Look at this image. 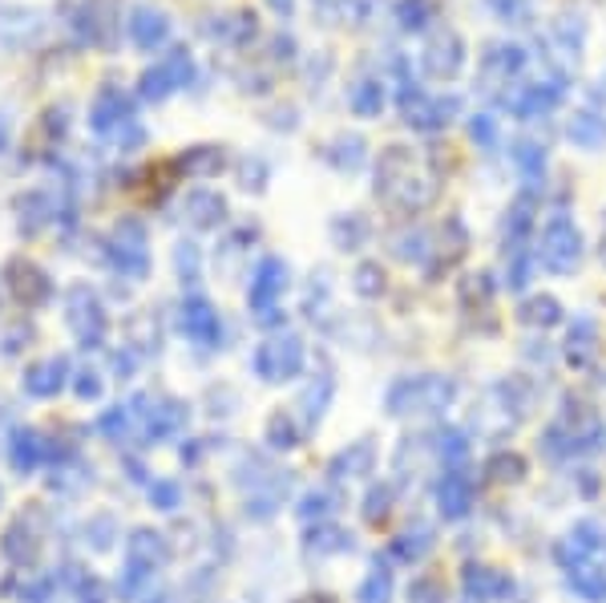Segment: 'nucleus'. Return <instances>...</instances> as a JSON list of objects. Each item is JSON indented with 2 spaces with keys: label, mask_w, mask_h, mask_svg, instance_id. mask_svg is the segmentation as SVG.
<instances>
[{
  "label": "nucleus",
  "mask_w": 606,
  "mask_h": 603,
  "mask_svg": "<svg viewBox=\"0 0 606 603\" xmlns=\"http://www.w3.org/2000/svg\"><path fill=\"white\" fill-rule=\"evenodd\" d=\"M73 41L82 49H97V53H114L122 41V9L117 0H73L65 12Z\"/></svg>",
  "instance_id": "obj_1"
},
{
  "label": "nucleus",
  "mask_w": 606,
  "mask_h": 603,
  "mask_svg": "<svg viewBox=\"0 0 606 603\" xmlns=\"http://www.w3.org/2000/svg\"><path fill=\"white\" fill-rule=\"evenodd\" d=\"M105 263L122 280H134V284H142L150 275V231H146L142 219H134V215L117 219L109 239H105Z\"/></svg>",
  "instance_id": "obj_2"
},
{
  "label": "nucleus",
  "mask_w": 606,
  "mask_h": 603,
  "mask_svg": "<svg viewBox=\"0 0 606 603\" xmlns=\"http://www.w3.org/2000/svg\"><path fill=\"white\" fill-rule=\"evenodd\" d=\"M65 329L73 332V341L82 344L85 353L102 349L109 336V312H105L97 288H90L85 280L65 288Z\"/></svg>",
  "instance_id": "obj_3"
},
{
  "label": "nucleus",
  "mask_w": 606,
  "mask_h": 603,
  "mask_svg": "<svg viewBox=\"0 0 606 603\" xmlns=\"http://www.w3.org/2000/svg\"><path fill=\"white\" fill-rule=\"evenodd\" d=\"M90 131L102 138V143L114 146L122 134L129 131V126H138V97L129 94V90H122L117 82H105L97 85V94L90 97Z\"/></svg>",
  "instance_id": "obj_4"
},
{
  "label": "nucleus",
  "mask_w": 606,
  "mask_h": 603,
  "mask_svg": "<svg viewBox=\"0 0 606 603\" xmlns=\"http://www.w3.org/2000/svg\"><path fill=\"white\" fill-rule=\"evenodd\" d=\"M0 284H4V292H9V297L17 300L24 312H41V308H49L53 304V297H58L53 275H49L45 268L33 260V256H24V251H17V256L4 260Z\"/></svg>",
  "instance_id": "obj_5"
},
{
  "label": "nucleus",
  "mask_w": 606,
  "mask_h": 603,
  "mask_svg": "<svg viewBox=\"0 0 606 603\" xmlns=\"http://www.w3.org/2000/svg\"><path fill=\"white\" fill-rule=\"evenodd\" d=\"M49 12L21 0H0V53H33L49 37Z\"/></svg>",
  "instance_id": "obj_6"
},
{
  "label": "nucleus",
  "mask_w": 606,
  "mask_h": 603,
  "mask_svg": "<svg viewBox=\"0 0 606 603\" xmlns=\"http://www.w3.org/2000/svg\"><path fill=\"white\" fill-rule=\"evenodd\" d=\"M466 37L457 33V29H437V33L425 41V49H420V73L429 77V82H453L457 73L466 70Z\"/></svg>",
  "instance_id": "obj_7"
},
{
  "label": "nucleus",
  "mask_w": 606,
  "mask_h": 603,
  "mask_svg": "<svg viewBox=\"0 0 606 603\" xmlns=\"http://www.w3.org/2000/svg\"><path fill=\"white\" fill-rule=\"evenodd\" d=\"M170 33H175V21H170V12H166L163 4H154V0H142V4H134V9L126 12V37L138 53H163V49L170 45Z\"/></svg>",
  "instance_id": "obj_8"
},
{
  "label": "nucleus",
  "mask_w": 606,
  "mask_h": 603,
  "mask_svg": "<svg viewBox=\"0 0 606 603\" xmlns=\"http://www.w3.org/2000/svg\"><path fill=\"white\" fill-rule=\"evenodd\" d=\"M70 126H73V106L70 102H58V106H45L41 118L29 126L24 134V150L29 158H58L65 138H70Z\"/></svg>",
  "instance_id": "obj_9"
},
{
  "label": "nucleus",
  "mask_w": 606,
  "mask_h": 603,
  "mask_svg": "<svg viewBox=\"0 0 606 603\" xmlns=\"http://www.w3.org/2000/svg\"><path fill=\"white\" fill-rule=\"evenodd\" d=\"M73 361L65 353H53V356H41L33 365H24L21 373V389L24 397H33V402H53L65 393V385L73 381Z\"/></svg>",
  "instance_id": "obj_10"
},
{
  "label": "nucleus",
  "mask_w": 606,
  "mask_h": 603,
  "mask_svg": "<svg viewBox=\"0 0 606 603\" xmlns=\"http://www.w3.org/2000/svg\"><path fill=\"white\" fill-rule=\"evenodd\" d=\"M12 211H17V231H21L24 239H36L41 231L58 227L61 199L58 195H49V190H41V187H29L12 199Z\"/></svg>",
  "instance_id": "obj_11"
},
{
  "label": "nucleus",
  "mask_w": 606,
  "mask_h": 603,
  "mask_svg": "<svg viewBox=\"0 0 606 603\" xmlns=\"http://www.w3.org/2000/svg\"><path fill=\"white\" fill-rule=\"evenodd\" d=\"M525 49L513 45V41H493L481 53V85L485 90H498V85H518L525 73Z\"/></svg>",
  "instance_id": "obj_12"
},
{
  "label": "nucleus",
  "mask_w": 606,
  "mask_h": 603,
  "mask_svg": "<svg viewBox=\"0 0 606 603\" xmlns=\"http://www.w3.org/2000/svg\"><path fill=\"white\" fill-rule=\"evenodd\" d=\"M0 555H4V563H9L12 571H21V575L24 571H36V559H41V531L21 514L9 531L0 534Z\"/></svg>",
  "instance_id": "obj_13"
},
{
  "label": "nucleus",
  "mask_w": 606,
  "mask_h": 603,
  "mask_svg": "<svg viewBox=\"0 0 606 603\" xmlns=\"http://www.w3.org/2000/svg\"><path fill=\"white\" fill-rule=\"evenodd\" d=\"M303 365V344L295 336H280V341L259 344L255 353V373L263 381H288L295 377Z\"/></svg>",
  "instance_id": "obj_14"
},
{
  "label": "nucleus",
  "mask_w": 606,
  "mask_h": 603,
  "mask_svg": "<svg viewBox=\"0 0 606 603\" xmlns=\"http://www.w3.org/2000/svg\"><path fill=\"white\" fill-rule=\"evenodd\" d=\"M49 461V438L33 426H17L9 434V466L17 478H33Z\"/></svg>",
  "instance_id": "obj_15"
},
{
  "label": "nucleus",
  "mask_w": 606,
  "mask_h": 603,
  "mask_svg": "<svg viewBox=\"0 0 606 603\" xmlns=\"http://www.w3.org/2000/svg\"><path fill=\"white\" fill-rule=\"evenodd\" d=\"M288 263L275 260V256H268V260L255 268V280H251V292H247V300H251V308H255L259 320H268V312H275V300L288 292Z\"/></svg>",
  "instance_id": "obj_16"
},
{
  "label": "nucleus",
  "mask_w": 606,
  "mask_h": 603,
  "mask_svg": "<svg viewBox=\"0 0 606 603\" xmlns=\"http://www.w3.org/2000/svg\"><path fill=\"white\" fill-rule=\"evenodd\" d=\"M202 33H207L215 45L247 49L259 37V17L251 9H234V12H222V17H207Z\"/></svg>",
  "instance_id": "obj_17"
},
{
  "label": "nucleus",
  "mask_w": 606,
  "mask_h": 603,
  "mask_svg": "<svg viewBox=\"0 0 606 603\" xmlns=\"http://www.w3.org/2000/svg\"><path fill=\"white\" fill-rule=\"evenodd\" d=\"M385 102H388V77L380 73H361L348 82V110L356 118L373 122L385 114Z\"/></svg>",
  "instance_id": "obj_18"
},
{
  "label": "nucleus",
  "mask_w": 606,
  "mask_h": 603,
  "mask_svg": "<svg viewBox=\"0 0 606 603\" xmlns=\"http://www.w3.org/2000/svg\"><path fill=\"white\" fill-rule=\"evenodd\" d=\"M546 248H542V260L554 268V272H566L578 263V231H574L571 219H554L546 227V239H542Z\"/></svg>",
  "instance_id": "obj_19"
},
{
  "label": "nucleus",
  "mask_w": 606,
  "mask_h": 603,
  "mask_svg": "<svg viewBox=\"0 0 606 603\" xmlns=\"http://www.w3.org/2000/svg\"><path fill=\"white\" fill-rule=\"evenodd\" d=\"M178 320H182V332H187L195 344L219 341V312L210 308L207 297H187L178 308Z\"/></svg>",
  "instance_id": "obj_20"
},
{
  "label": "nucleus",
  "mask_w": 606,
  "mask_h": 603,
  "mask_svg": "<svg viewBox=\"0 0 606 603\" xmlns=\"http://www.w3.org/2000/svg\"><path fill=\"white\" fill-rule=\"evenodd\" d=\"M583 45H586V21H583V17L562 12L558 21H550V49H558L562 65H578V58H583Z\"/></svg>",
  "instance_id": "obj_21"
},
{
  "label": "nucleus",
  "mask_w": 606,
  "mask_h": 603,
  "mask_svg": "<svg viewBox=\"0 0 606 603\" xmlns=\"http://www.w3.org/2000/svg\"><path fill=\"white\" fill-rule=\"evenodd\" d=\"M126 563H134V568H142V571H158V568H163V563H166L163 534L138 527V531L126 539Z\"/></svg>",
  "instance_id": "obj_22"
},
{
  "label": "nucleus",
  "mask_w": 606,
  "mask_h": 603,
  "mask_svg": "<svg viewBox=\"0 0 606 603\" xmlns=\"http://www.w3.org/2000/svg\"><path fill=\"white\" fill-rule=\"evenodd\" d=\"M566 138L583 150H598L606 146V114L598 110H574L571 122H566Z\"/></svg>",
  "instance_id": "obj_23"
},
{
  "label": "nucleus",
  "mask_w": 606,
  "mask_h": 603,
  "mask_svg": "<svg viewBox=\"0 0 606 603\" xmlns=\"http://www.w3.org/2000/svg\"><path fill=\"white\" fill-rule=\"evenodd\" d=\"M364 138L361 134H336V138H332V143H327V150H324V158L332 166H336L339 175H356V170H361L364 166Z\"/></svg>",
  "instance_id": "obj_24"
},
{
  "label": "nucleus",
  "mask_w": 606,
  "mask_h": 603,
  "mask_svg": "<svg viewBox=\"0 0 606 603\" xmlns=\"http://www.w3.org/2000/svg\"><path fill=\"white\" fill-rule=\"evenodd\" d=\"M182 211H187V219L195 227H219L227 219V199L215 195V190H190Z\"/></svg>",
  "instance_id": "obj_25"
},
{
  "label": "nucleus",
  "mask_w": 606,
  "mask_h": 603,
  "mask_svg": "<svg viewBox=\"0 0 606 603\" xmlns=\"http://www.w3.org/2000/svg\"><path fill=\"white\" fill-rule=\"evenodd\" d=\"M158 65H163V73L170 77L175 94L178 90H190V85L199 82V65H195V53H190L187 45H170L163 58H158Z\"/></svg>",
  "instance_id": "obj_26"
},
{
  "label": "nucleus",
  "mask_w": 606,
  "mask_h": 603,
  "mask_svg": "<svg viewBox=\"0 0 606 603\" xmlns=\"http://www.w3.org/2000/svg\"><path fill=\"white\" fill-rule=\"evenodd\" d=\"M320 17L327 24H352V29H361V24L373 21V0H324V4H315Z\"/></svg>",
  "instance_id": "obj_27"
},
{
  "label": "nucleus",
  "mask_w": 606,
  "mask_h": 603,
  "mask_svg": "<svg viewBox=\"0 0 606 603\" xmlns=\"http://www.w3.org/2000/svg\"><path fill=\"white\" fill-rule=\"evenodd\" d=\"M178 166H182L190 178H215L222 166H227V150H222V146H190V150L178 158Z\"/></svg>",
  "instance_id": "obj_28"
},
{
  "label": "nucleus",
  "mask_w": 606,
  "mask_h": 603,
  "mask_svg": "<svg viewBox=\"0 0 606 603\" xmlns=\"http://www.w3.org/2000/svg\"><path fill=\"white\" fill-rule=\"evenodd\" d=\"M437 21V0H397L400 33H425Z\"/></svg>",
  "instance_id": "obj_29"
},
{
  "label": "nucleus",
  "mask_w": 606,
  "mask_h": 603,
  "mask_svg": "<svg viewBox=\"0 0 606 603\" xmlns=\"http://www.w3.org/2000/svg\"><path fill=\"white\" fill-rule=\"evenodd\" d=\"M138 97H142V102H150V106H163L166 97H175V85H170V77L163 73V65H158V61L142 70V77H138Z\"/></svg>",
  "instance_id": "obj_30"
},
{
  "label": "nucleus",
  "mask_w": 606,
  "mask_h": 603,
  "mask_svg": "<svg viewBox=\"0 0 606 603\" xmlns=\"http://www.w3.org/2000/svg\"><path fill=\"white\" fill-rule=\"evenodd\" d=\"M36 341V329H33V320H17L12 329H4V336H0V356H21L29 353Z\"/></svg>",
  "instance_id": "obj_31"
},
{
  "label": "nucleus",
  "mask_w": 606,
  "mask_h": 603,
  "mask_svg": "<svg viewBox=\"0 0 606 603\" xmlns=\"http://www.w3.org/2000/svg\"><path fill=\"white\" fill-rule=\"evenodd\" d=\"M493 12V21L502 24H530L534 21V4L530 0H481Z\"/></svg>",
  "instance_id": "obj_32"
},
{
  "label": "nucleus",
  "mask_w": 606,
  "mask_h": 603,
  "mask_svg": "<svg viewBox=\"0 0 606 603\" xmlns=\"http://www.w3.org/2000/svg\"><path fill=\"white\" fill-rule=\"evenodd\" d=\"M114 531H117L114 514H109V510H97V514H90V522H85V547H94V551H109Z\"/></svg>",
  "instance_id": "obj_33"
},
{
  "label": "nucleus",
  "mask_w": 606,
  "mask_h": 603,
  "mask_svg": "<svg viewBox=\"0 0 606 603\" xmlns=\"http://www.w3.org/2000/svg\"><path fill=\"white\" fill-rule=\"evenodd\" d=\"M129 426H134V409H129V405H114V409H105V414L97 417V429H102L109 441L126 438Z\"/></svg>",
  "instance_id": "obj_34"
},
{
  "label": "nucleus",
  "mask_w": 606,
  "mask_h": 603,
  "mask_svg": "<svg viewBox=\"0 0 606 603\" xmlns=\"http://www.w3.org/2000/svg\"><path fill=\"white\" fill-rule=\"evenodd\" d=\"M332 236H336V243L344 251H356V243H361V239L368 236V223H364L361 215H348V219L339 215L336 223H332Z\"/></svg>",
  "instance_id": "obj_35"
},
{
  "label": "nucleus",
  "mask_w": 606,
  "mask_h": 603,
  "mask_svg": "<svg viewBox=\"0 0 606 603\" xmlns=\"http://www.w3.org/2000/svg\"><path fill=\"white\" fill-rule=\"evenodd\" d=\"M175 268H178V275H182V284H195V280H199V272H202V256H199V248H195L190 239H182V243H178V251H175Z\"/></svg>",
  "instance_id": "obj_36"
},
{
  "label": "nucleus",
  "mask_w": 606,
  "mask_h": 603,
  "mask_svg": "<svg viewBox=\"0 0 606 603\" xmlns=\"http://www.w3.org/2000/svg\"><path fill=\"white\" fill-rule=\"evenodd\" d=\"M70 385L77 402H97V397H102V373H97V368H77Z\"/></svg>",
  "instance_id": "obj_37"
},
{
  "label": "nucleus",
  "mask_w": 606,
  "mask_h": 603,
  "mask_svg": "<svg viewBox=\"0 0 606 603\" xmlns=\"http://www.w3.org/2000/svg\"><path fill=\"white\" fill-rule=\"evenodd\" d=\"M513 163L522 166V175L534 178L537 170L546 166V150H542L537 143H518V146H513Z\"/></svg>",
  "instance_id": "obj_38"
},
{
  "label": "nucleus",
  "mask_w": 606,
  "mask_h": 603,
  "mask_svg": "<svg viewBox=\"0 0 606 603\" xmlns=\"http://www.w3.org/2000/svg\"><path fill=\"white\" fill-rule=\"evenodd\" d=\"M239 187L243 190L268 187V163H263V158H243V163H239Z\"/></svg>",
  "instance_id": "obj_39"
},
{
  "label": "nucleus",
  "mask_w": 606,
  "mask_h": 603,
  "mask_svg": "<svg viewBox=\"0 0 606 603\" xmlns=\"http://www.w3.org/2000/svg\"><path fill=\"white\" fill-rule=\"evenodd\" d=\"M332 70H336L332 53H327V49H320V53H315V58L303 65V77H307V85H312V90H320V85L327 82V73H332Z\"/></svg>",
  "instance_id": "obj_40"
},
{
  "label": "nucleus",
  "mask_w": 606,
  "mask_h": 603,
  "mask_svg": "<svg viewBox=\"0 0 606 603\" xmlns=\"http://www.w3.org/2000/svg\"><path fill=\"white\" fill-rule=\"evenodd\" d=\"M73 595H77L82 603H109V595H105V583L97 580V575H90V571H85L82 580H77Z\"/></svg>",
  "instance_id": "obj_41"
},
{
  "label": "nucleus",
  "mask_w": 606,
  "mask_h": 603,
  "mask_svg": "<svg viewBox=\"0 0 606 603\" xmlns=\"http://www.w3.org/2000/svg\"><path fill=\"white\" fill-rule=\"evenodd\" d=\"M268 49H271V65H280V61L283 65H292L295 61V37L292 33H275Z\"/></svg>",
  "instance_id": "obj_42"
},
{
  "label": "nucleus",
  "mask_w": 606,
  "mask_h": 603,
  "mask_svg": "<svg viewBox=\"0 0 606 603\" xmlns=\"http://www.w3.org/2000/svg\"><path fill=\"white\" fill-rule=\"evenodd\" d=\"M150 502H158V510H175L178 507V486L175 482H154Z\"/></svg>",
  "instance_id": "obj_43"
},
{
  "label": "nucleus",
  "mask_w": 606,
  "mask_h": 603,
  "mask_svg": "<svg viewBox=\"0 0 606 603\" xmlns=\"http://www.w3.org/2000/svg\"><path fill=\"white\" fill-rule=\"evenodd\" d=\"M469 131H473V138H481V143H485V146H490L493 138H498V126H493L490 114H478V118L469 122Z\"/></svg>",
  "instance_id": "obj_44"
},
{
  "label": "nucleus",
  "mask_w": 606,
  "mask_h": 603,
  "mask_svg": "<svg viewBox=\"0 0 606 603\" xmlns=\"http://www.w3.org/2000/svg\"><path fill=\"white\" fill-rule=\"evenodd\" d=\"M12 110L9 106H0V154H9V146H12Z\"/></svg>",
  "instance_id": "obj_45"
},
{
  "label": "nucleus",
  "mask_w": 606,
  "mask_h": 603,
  "mask_svg": "<svg viewBox=\"0 0 606 603\" xmlns=\"http://www.w3.org/2000/svg\"><path fill=\"white\" fill-rule=\"evenodd\" d=\"M376 275H380V272H376L373 263H364L361 272H356V288H361L364 297H373V292H376Z\"/></svg>",
  "instance_id": "obj_46"
},
{
  "label": "nucleus",
  "mask_w": 606,
  "mask_h": 603,
  "mask_svg": "<svg viewBox=\"0 0 606 603\" xmlns=\"http://www.w3.org/2000/svg\"><path fill=\"white\" fill-rule=\"evenodd\" d=\"M263 4H268L275 17H283V21H292L295 17V0H263Z\"/></svg>",
  "instance_id": "obj_47"
},
{
  "label": "nucleus",
  "mask_w": 606,
  "mask_h": 603,
  "mask_svg": "<svg viewBox=\"0 0 606 603\" xmlns=\"http://www.w3.org/2000/svg\"><path fill=\"white\" fill-rule=\"evenodd\" d=\"M598 97H603V102H606V70L598 73Z\"/></svg>",
  "instance_id": "obj_48"
},
{
  "label": "nucleus",
  "mask_w": 606,
  "mask_h": 603,
  "mask_svg": "<svg viewBox=\"0 0 606 603\" xmlns=\"http://www.w3.org/2000/svg\"><path fill=\"white\" fill-rule=\"evenodd\" d=\"M0 507H4V486H0Z\"/></svg>",
  "instance_id": "obj_49"
},
{
  "label": "nucleus",
  "mask_w": 606,
  "mask_h": 603,
  "mask_svg": "<svg viewBox=\"0 0 606 603\" xmlns=\"http://www.w3.org/2000/svg\"><path fill=\"white\" fill-rule=\"evenodd\" d=\"M315 4H324V0H315Z\"/></svg>",
  "instance_id": "obj_50"
}]
</instances>
